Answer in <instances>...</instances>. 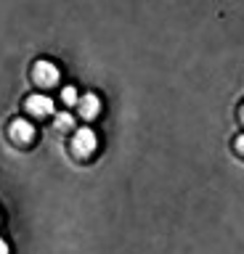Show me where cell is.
Here are the masks:
<instances>
[{"label":"cell","mask_w":244,"mask_h":254,"mask_svg":"<svg viewBox=\"0 0 244 254\" xmlns=\"http://www.w3.org/2000/svg\"><path fill=\"white\" fill-rule=\"evenodd\" d=\"M72 148H75L77 156H90L93 151H96V132H93L90 127H80L72 138Z\"/></svg>","instance_id":"6da1fadb"},{"label":"cell","mask_w":244,"mask_h":254,"mask_svg":"<svg viewBox=\"0 0 244 254\" xmlns=\"http://www.w3.org/2000/svg\"><path fill=\"white\" fill-rule=\"evenodd\" d=\"M32 79L40 87H53L59 82V69L53 66L51 61H37L35 69H32Z\"/></svg>","instance_id":"7a4b0ae2"},{"label":"cell","mask_w":244,"mask_h":254,"mask_svg":"<svg viewBox=\"0 0 244 254\" xmlns=\"http://www.w3.org/2000/svg\"><path fill=\"white\" fill-rule=\"evenodd\" d=\"M11 140L13 143H29L35 138V127L27 122V119H13L11 122Z\"/></svg>","instance_id":"3957f363"},{"label":"cell","mask_w":244,"mask_h":254,"mask_svg":"<svg viewBox=\"0 0 244 254\" xmlns=\"http://www.w3.org/2000/svg\"><path fill=\"white\" fill-rule=\"evenodd\" d=\"M27 109H29V114H35V117H48V114H53V101L48 95H29Z\"/></svg>","instance_id":"277c9868"},{"label":"cell","mask_w":244,"mask_h":254,"mask_svg":"<svg viewBox=\"0 0 244 254\" xmlns=\"http://www.w3.org/2000/svg\"><path fill=\"white\" fill-rule=\"evenodd\" d=\"M98 109H101V101L96 93H85L80 98V117L82 119H93L98 114Z\"/></svg>","instance_id":"5b68a950"},{"label":"cell","mask_w":244,"mask_h":254,"mask_svg":"<svg viewBox=\"0 0 244 254\" xmlns=\"http://www.w3.org/2000/svg\"><path fill=\"white\" fill-rule=\"evenodd\" d=\"M72 125H75V119H72V114H67V111L56 117V127H59V130H69Z\"/></svg>","instance_id":"8992f818"},{"label":"cell","mask_w":244,"mask_h":254,"mask_svg":"<svg viewBox=\"0 0 244 254\" xmlns=\"http://www.w3.org/2000/svg\"><path fill=\"white\" fill-rule=\"evenodd\" d=\"M61 98H64L67 106H72V103H77V90L75 87H64V93H61Z\"/></svg>","instance_id":"52a82bcc"},{"label":"cell","mask_w":244,"mask_h":254,"mask_svg":"<svg viewBox=\"0 0 244 254\" xmlns=\"http://www.w3.org/2000/svg\"><path fill=\"white\" fill-rule=\"evenodd\" d=\"M236 148H239V154H244V135H242V138H236Z\"/></svg>","instance_id":"ba28073f"},{"label":"cell","mask_w":244,"mask_h":254,"mask_svg":"<svg viewBox=\"0 0 244 254\" xmlns=\"http://www.w3.org/2000/svg\"><path fill=\"white\" fill-rule=\"evenodd\" d=\"M0 254H8V244H5L3 238H0Z\"/></svg>","instance_id":"9c48e42d"},{"label":"cell","mask_w":244,"mask_h":254,"mask_svg":"<svg viewBox=\"0 0 244 254\" xmlns=\"http://www.w3.org/2000/svg\"><path fill=\"white\" fill-rule=\"evenodd\" d=\"M242 122H244V106H242Z\"/></svg>","instance_id":"30bf717a"}]
</instances>
